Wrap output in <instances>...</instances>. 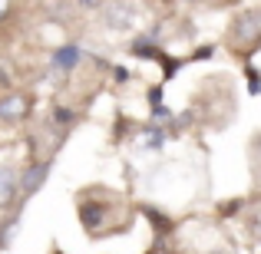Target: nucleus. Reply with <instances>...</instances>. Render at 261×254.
I'll use <instances>...</instances> for the list:
<instances>
[{"mask_svg": "<svg viewBox=\"0 0 261 254\" xmlns=\"http://www.w3.org/2000/svg\"><path fill=\"white\" fill-rule=\"evenodd\" d=\"M136 4L133 0H109L106 10H102V23L109 30H133L136 26Z\"/></svg>", "mask_w": 261, "mask_h": 254, "instance_id": "f257e3e1", "label": "nucleus"}, {"mask_svg": "<svg viewBox=\"0 0 261 254\" xmlns=\"http://www.w3.org/2000/svg\"><path fill=\"white\" fill-rule=\"evenodd\" d=\"M231 37L238 46H258L261 43V13H242V17L231 23Z\"/></svg>", "mask_w": 261, "mask_h": 254, "instance_id": "f03ea898", "label": "nucleus"}, {"mask_svg": "<svg viewBox=\"0 0 261 254\" xmlns=\"http://www.w3.org/2000/svg\"><path fill=\"white\" fill-rule=\"evenodd\" d=\"M27 116H30V99H27L23 93H7L4 99H0V122H23Z\"/></svg>", "mask_w": 261, "mask_h": 254, "instance_id": "7ed1b4c3", "label": "nucleus"}, {"mask_svg": "<svg viewBox=\"0 0 261 254\" xmlns=\"http://www.w3.org/2000/svg\"><path fill=\"white\" fill-rule=\"evenodd\" d=\"M46 172H50V165H46V162H40V165H30V168L23 172V178H20V191L33 195V191H37L40 185L46 182Z\"/></svg>", "mask_w": 261, "mask_h": 254, "instance_id": "20e7f679", "label": "nucleus"}, {"mask_svg": "<svg viewBox=\"0 0 261 254\" xmlns=\"http://www.w3.org/2000/svg\"><path fill=\"white\" fill-rule=\"evenodd\" d=\"M17 191H20L17 175H13L10 168H0V208H7V205L17 198Z\"/></svg>", "mask_w": 261, "mask_h": 254, "instance_id": "39448f33", "label": "nucleus"}, {"mask_svg": "<svg viewBox=\"0 0 261 254\" xmlns=\"http://www.w3.org/2000/svg\"><path fill=\"white\" fill-rule=\"evenodd\" d=\"M76 63H80V46H73V43L60 46V50L53 53V66H57V70H63V73L76 70Z\"/></svg>", "mask_w": 261, "mask_h": 254, "instance_id": "423d86ee", "label": "nucleus"}, {"mask_svg": "<svg viewBox=\"0 0 261 254\" xmlns=\"http://www.w3.org/2000/svg\"><path fill=\"white\" fill-rule=\"evenodd\" d=\"M142 142H146V149H162V142H166V135H162L159 129H149V132L142 135Z\"/></svg>", "mask_w": 261, "mask_h": 254, "instance_id": "0eeeda50", "label": "nucleus"}, {"mask_svg": "<svg viewBox=\"0 0 261 254\" xmlns=\"http://www.w3.org/2000/svg\"><path fill=\"white\" fill-rule=\"evenodd\" d=\"M7 13H10V0H0V20H4Z\"/></svg>", "mask_w": 261, "mask_h": 254, "instance_id": "6e6552de", "label": "nucleus"}, {"mask_svg": "<svg viewBox=\"0 0 261 254\" xmlns=\"http://www.w3.org/2000/svg\"><path fill=\"white\" fill-rule=\"evenodd\" d=\"M83 4H86V7H99L102 0H83Z\"/></svg>", "mask_w": 261, "mask_h": 254, "instance_id": "1a4fd4ad", "label": "nucleus"}]
</instances>
